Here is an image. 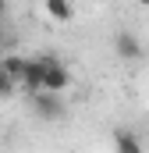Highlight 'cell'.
Returning a JSON list of instances; mask_svg holds the SVG:
<instances>
[{
	"instance_id": "2",
	"label": "cell",
	"mask_w": 149,
	"mask_h": 153,
	"mask_svg": "<svg viewBox=\"0 0 149 153\" xmlns=\"http://www.w3.org/2000/svg\"><path fill=\"white\" fill-rule=\"evenodd\" d=\"M114 50H117V57L135 61V57H142V39L135 36L131 29H117L114 32Z\"/></svg>"
},
{
	"instance_id": "8",
	"label": "cell",
	"mask_w": 149,
	"mask_h": 153,
	"mask_svg": "<svg viewBox=\"0 0 149 153\" xmlns=\"http://www.w3.org/2000/svg\"><path fill=\"white\" fill-rule=\"evenodd\" d=\"M11 93H14V78L0 68V100H4V96H11Z\"/></svg>"
},
{
	"instance_id": "7",
	"label": "cell",
	"mask_w": 149,
	"mask_h": 153,
	"mask_svg": "<svg viewBox=\"0 0 149 153\" xmlns=\"http://www.w3.org/2000/svg\"><path fill=\"white\" fill-rule=\"evenodd\" d=\"M46 14L53 22H68V18H74V7L64 4V0H46Z\"/></svg>"
},
{
	"instance_id": "6",
	"label": "cell",
	"mask_w": 149,
	"mask_h": 153,
	"mask_svg": "<svg viewBox=\"0 0 149 153\" xmlns=\"http://www.w3.org/2000/svg\"><path fill=\"white\" fill-rule=\"evenodd\" d=\"M0 68H4L11 78H14V85H21V82H25V71H29V57H18V53H11V57H4V61H0Z\"/></svg>"
},
{
	"instance_id": "3",
	"label": "cell",
	"mask_w": 149,
	"mask_h": 153,
	"mask_svg": "<svg viewBox=\"0 0 149 153\" xmlns=\"http://www.w3.org/2000/svg\"><path fill=\"white\" fill-rule=\"evenodd\" d=\"M32 107H36V114L46 117V121H57V117L64 114V103H60V96H53V93H36V96H32Z\"/></svg>"
},
{
	"instance_id": "9",
	"label": "cell",
	"mask_w": 149,
	"mask_h": 153,
	"mask_svg": "<svg viewBox=\"0 0 149 153\" xmlns=\"http://www.w3.org/2000/svg\"><path fill=\"white\" fill-rule=\"evenodd\" d=\"M4 11H7V7H4V0H0V14H4Z\"/></svg>"
},
{
	"instance_id": "4",
	"label": "cell",
	"mask_w": 149,
	"mask_h": 153,
	"mask_svg": "<svg viewBox=\"0 0 149 153\" xmlns=\"http://www.w3.org/2000/svg\"><path fill=\"white\" fill-rule=\"evenodd\" d=\"M114 153H142L139 135L128 132V128H117V132H114Z\"/></svg>"
},
{
	"instance_id": "1",
	"label": "cell",
	"mask_w": 149,
	"mask_h": 153,
	"mask_svg": "<svg viewBox=\"0 0 149 153\" xmlns=\"http://www.w3.org/2000/svg\"><path fill=\"white\" fill-rule=\"evenodd\" d=\"M36 61L43 64V93L60 96V93L71 85V71L60 64V57H57V53H36Z\"/></svg>"
},
{
	"instance_id": "10",
	"label": "cell",
	"mask_w": 149,
	"mask_h": 153,
	"mask_svg": "<svg viewBox=\"0 0 149 153\" xmlns=\"http://www.w3.org/2000/svg\"><path fill=\"white\" fill-rule=\"evenodd\" d=\"M0 46H4V29H0Z\"/></svg>"
},
{
	"instance_id": "5",
	"label": "cell",
	"mask_w": 149,
	"mask_h": 153,
	"mask_svg": "<svg viewBox=\"0 0 149 153\" xmlns=\"http://www.w3.org/2000/svg\"><path fill=\"white\" fill-rule=\"evenodd\" d=\"M21 89H25L29 96L43 93V64H39L36 57H29V71H25V82H21Z\"/></svg>"
}]
</instances>
